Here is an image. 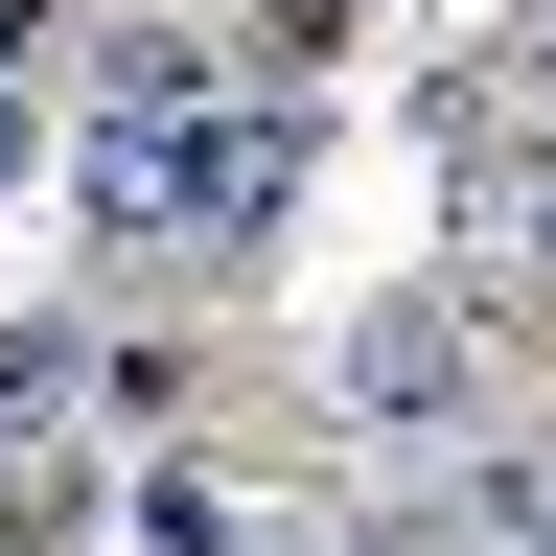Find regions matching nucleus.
<instances>
[{
  "instance_id": "7",
  "label": "nucleus",
  "mask_w": 556,
  "mask_h": 556,
  "mask_svg": "<svg viewBox=\"0 0 556 556\" xmlns=\"http://www.w3.org/2000/svg\"><path fill=\"white\" fill-rule=\"evenodd\" d=\"M208 24H232L255 70H325V47H348V0H208Z\"/></svg>"
},
{
  "instance_id": "8",
  "label": "nucleus",
  "mask_w": 556,
  "mask_h": 556,
  "mask_svg": "<svg viewBox=\"0 0 556 556\" xmlns=\"http://www.w3.org/2000/svg\"><path fill=\"white\" fill-rule=\"evenodd\" d=\"M0 556H47V464H24V486H0Z\"/></svg>"
},
{
  "instance_id": "4",
  "label": "nucleus",
  "mask_w": 556,
  "mask_h": 556,
  "mask_svg": "<svg viewBox=\"0 0 556 556\" xmlns=\"http://www.w3.org/2000/svg\"><path fill=\"white\" fill-rule=\"evenodd\" d=\"M93 394V325H0V486L47 464V417Z\"/></svg>"
},
{
  "instance_id": "6",
  "label": "nucleus",
  "mask_w": 556,
  "mask_h": 556,
  "mask_svg": "<svg viewBox=\"0 0 556 556\" xmlns=\"http://www.w3.org/2000/svg\"><path fill=\"white\" fill-rule=\"evenodd\" d=\"M139 533H163V556H255V486L232 464H139Z\"/></svg>"
},
{
  "instance_id": "1",
  "label": "nucleus",
  "mask_w": 556,
  "mask_h": 556,
  "mask_svg": "<svg viewBox=\"0 0 556 556\" xmlns=\"http://www.w3.org/2000/svg\"><path fill=\"white\" fill-rule=\"evenodd\" d=\"M325 394H348V441H371V464H441V441H486V302H464V278H394V302H348Z\"/></svg>"
},
{
  "instance_id": "9",
  "label": "nucleus",
  "mask_w": 556,
  "mask_h": 556,
  "mask_svg": "<svg viewBox=\"0 0 556 556\" xmlns=\"http://www.w3.org/2000/svg\"><path fill=\"white\" fill-rule=\"evenodd\" d=\"M510 255H533V278H556V186H533V232H510Z\"/></svg>"
},
{
  "instance_id": "2",
  "label": "nucleus",
  "mask_w": 556,
  "mask_h": 556,
  "mask_svg": "<svg viewBox=\"0 0 556 556\" xmlns=\"http://www.w3.org/2000/svg\"><path fill=\"white\" fill-rule=\"evenodd\" d=\"M232 116V93H208ZM208 116H93V232L116 255H208Z\"/></svg>"
},
{
  "instance_id": "3",
  "label": "nucleus",
  "mask_w": 556,
  "mask_h": 556,
  "mask_svg": "<svg viewBox=\"0 0 556 556\" xmlns=\"http://www.w3.org/2000/svg\"><path fill=\"white\" fill-rule=\"evenodd\" d=\"M278 208H302V93H232L208 116V255H255Z\"/></svg>"
},
{
  "instance_id": "5",
  "label": "nucleus",
  "mask_w": 556,
  "mask_h": 556,
  "mask_svg": "<svg viewBox=\"0 0 556 556\" xmlns=\"http://www.w3.org/2000/svg\"><path fill=\"white\" fill-rule=\"evenodd\" d=\"M70 70H93V47H70L47 0H0V186L47 163V116H70Z\"/></svg>"
},
{
  "instance_id": "10",
  "label": "nucleus",
  "mask_w": 556,
  "mask_h": 556,
  "mask_svg": "<svg viewBox=\"0 0 556 556\" xmlns=\"http://www.w3.org/2000/svg\"><path fill=\"white\" fill-rule=\"evenodd\" d=\"M533 556H556V510H533Z\"/></svg>"
}]
</instances>
